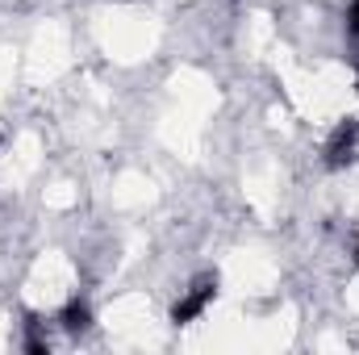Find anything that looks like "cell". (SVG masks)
<instances>
[{"label": "cell", "instance_id": "cell-1", "mask_svg": "<svg viewBox=\"0 0 359 355\" xmlns=\"http://www.w3.org/2000/svg\"><path fill=\"white\" fill-rule=\"evenodd\" d=\"M213 297H217V276H196L192 288L172 305V326H188V322H196V318L213 305Z\"/></svg>", "mask_w": 359, "mask_h": 355}, {"label": "cell", "instance_id": "cell-5", "mask_svg": "<svg viewBox=\"0 0 359 355\" xmlns=\"http://www.w3.org/2000/svg\"><path fill=\"white\" fill-rule=\"evenodd\" d=\"M355 264H359V239H355Z\"/></svg>", "mask_w": 359, "mask_h": 355}, {"label": "cell", "instance_id": "cell-2", "mask_svg": "<svg viewBox=\"0 0 359 355\" xmlns=\"http://www.w3.org/2000/svg\"><path fill=\"white\" fill-rule=\"evenodd\" d=\"M355 147H359V121L347 117V121H339V130L326 142V168H347L355 159Z\"/></svg>", "mask_w": 359, "mask_h": 355}, {"label": "cell", "instance_id": "cell-4", "mask_svg": "<svg viewBox=\"0 0 359 355\" xmlns=\"http://www.w3.org/2000/svg\"><path fill=\"white\" fill-rule=\"evenodd\" d=\"M347 34L359 42V0H351V4H347Z\"/></svg>", "mask_w": 359, "mask_h": 355}, {"label": "cell", "instance_id": "cell-3", "mask_svg": "<svg viewBox=\"0 0 359 355\" xmlns=\"http://www.w3.org/2000/svg\"><path fill=\"white\" fill-rule=\"evenodd\" d=\"M59 326H63L67 335L88 330V326H92V305H88V301H80V297H72V301L59 309Z\"/></svg>", "mask_w": 359, "mask_h": 355}]
</instances>
